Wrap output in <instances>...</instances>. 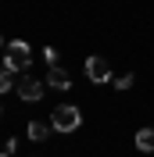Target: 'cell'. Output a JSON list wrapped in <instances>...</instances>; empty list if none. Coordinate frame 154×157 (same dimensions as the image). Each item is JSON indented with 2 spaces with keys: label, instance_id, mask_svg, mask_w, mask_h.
<instances>
[{
  "label": "cell",
  "instance_id": "8992f818",
  "mask_svg": "<svg viewBox=\"0 0 154 157\" xmlns=\"http://www.w3.org/2000/svg\"><path fill=\"white\" fill-rule=\"evenodd\" d=\"M136 150L140 154H154V128H140L136 132Z\"/></svg>",
  "mask_w": 154,
  "mask_h": 157
},
{
  "label": "cell",
  "instance_id": "7a4b0ae2",
  "mask_svg": "<svg viewBox=\"0 0 154 157\" xmlns=\"http://www.w3.org/2000/svg\"><path fill=\"white\" fill-rule=\"evenodd\" d=\"M50 125H54V132H75V128L83 125V114H79V107H72V104H61V107H54V114H50Z\"/></svg>",
  "mask_w": 154,
  "mask_h": 157
},
{
  "label": "cell",
  "instance_id": "6da1fadb",
  "mask_svg": "<svg viewBox=\"0 0 154 157\" xmlns=\"http://www.w3.org/2000/svg\"><path fill=\"white\" fill-rule=\"evenodd\" d=\"M32 61V47L25 43V39H11L7 47H4V68L11 71H25Z\"/></svg>",
  "mask_w": 154,
  "mask_h": 157
},
{
  "label": "cell",
  "instance_id": "5b68a950",
  "mask_svg": "<svg viewBox=\"0 0 154 157\" xmlns=\"http://www.w3.org/2000/svg\"><path fill=\"white\" fill-rule=\"evenodd\" d=\"M47 86H54V89H72V75H68L61 64H50V71H47Z\"/></svg>",
  "mask_w": 154,
  "mask_h": 157
},
{
  "label": "cell",
  "instance_id": "3957f363",
  "mask_svg": "<svg viewBox=\"0 0 154 157\" xmlns=\"http://www.w3.org/2000/svg\"><path fill=\"white\" fill-rule=\"evenodd\" d=\"M86 78L90 82H111V64L104 57H86Z\"/></svg>",
  "mask_w": 154,
  "mask_h": 157
},
{
  "label": "cell",
  "instance_id": "52a82bcc",
  "mask_svg": "<svg viewBox=\"0 0 154 157\" xmlns=\"http://www.w3.org/2000/svg\"><path fill=\"white\" fill-rule=\"evenodd\" d=\"M50 128L54 125H47V121H29V139L32 143H43V139L50 136Z\"/></svg>",
  "mask_w": 154,
  "mask_h": 157
},
{
  "label": "cell",
  "instance_id": "8fae6325",
  "mask_svg": "<svg viewBox=\"0 0 154 157\" xmlns=\"http://www.w3.org/2000/svg\"><path fill=\"white\" fill-rule=\"evenodd\" d=\"M0 47H7V43H4V36H0Z\"/></svg>",
  "mask_w": 154,
  "mask_h": 157
},
{
  "label": "cell",
  "instance_id": "7c38bea8",
  "mask_svg": "<svg viewBox=\"0 0 154 157\" xmlns=\"http://www.w3.org/2000/svg\"><path fill=\"white\" fill-rule=\"evenodd\" d=\"M0 157H11V154H0Z\"/></svg>",
  "mask_w": 154,
  "mask_h": 157
},
{
  "label": "cell",
  "instance_id": "30bf717a",
  "mask_svg": "<svg viewBox=\"0 0 154 157\" xmlns=\"http://www.w3.org/2000/svg\"><path fill=\"white\" fill-rule=\"evenodd\" d=\"M43 61H47V64H58V50L47 47V50H43Z\"/></svg>",
  "mask_w": 154,
  "mask_h": 157
},
{
  "label": "cell",
  "instance_id": "277c9868",
  "mask_svg": "<svg viewBox=\"0 0 154 157\" xmlns=\"http://www.w3.org/2000/svg\"><path fill=\"white\" fill-rule=\"evenodd\" d=\"M14 93H18L22 100H29V104H32V100L43 97V82H39V78H32V75H25L18 86H14Z\"/></svg>",
  "mask_w": 154,
  "mask_h": 157
},
{
  "label": "cell",
  "instance_id": "9c48e42d",
  "mask_svg": "<svg viewBox=\"0 0 154 157\" xmlns=\"http://www.w3.org/2000/svg\"><path fill=\"white\" fill-rule=\"evenodd\" d=\"M11 86H18V82H14V71L0 68V93H11Z\"/></svg>",
  "mask_w": 154,
  "mask_h": 157
},
{
  "label": "cell",
  "instance_id": "ba28073f",
  "mask_svg": "<svg viewBox=\"0 0 154 157\" xmlns=\"http://www.w3.org/2000/svg\"><path fill=\"white\" fill-rule=\"evenodd\" d=\"M111 82H115V89H118V93H125V89L136 82V75H133V71H125V75H111Z\"/></svg>",
  "mask_w": 154,
  "mask_h": 157
}]
</instances>
